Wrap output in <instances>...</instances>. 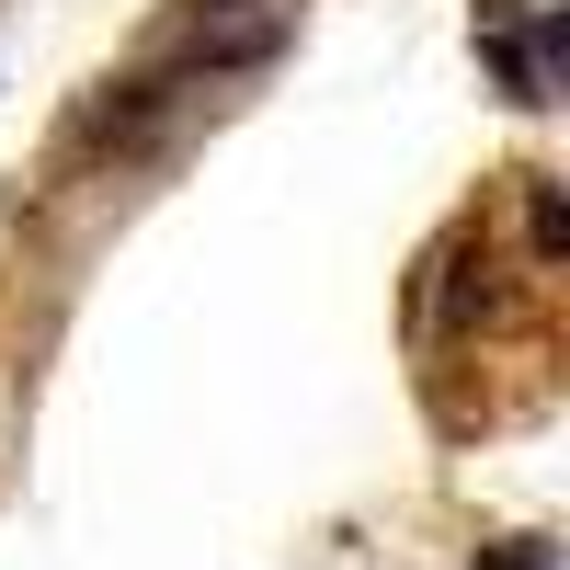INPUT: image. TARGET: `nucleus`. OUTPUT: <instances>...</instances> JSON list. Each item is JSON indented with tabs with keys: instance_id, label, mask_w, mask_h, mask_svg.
<instances>
[{
	"instance_id": "nucleus-1",
	"label": "nucleus",
	"mask_w": 570,
	"mask_h": 570,
	"mask_svg": "<svg viewBox=\"0 0 570 570\" xmlns=\"http://www.w3.org/2000/svg\"><path fill=\"white\" fill-rule=\"evenodd\" d=\"M171 115V80H104V104H80V149H137Z\"/></svg>"
},
{
	"instance_id": "nucleus-2",
	"label": "nucleus",
	"mask_w": 570,
	"mask_h": 570,
	"mask_svg": "<svg viewBox=\"0 0 570 570\" xmlns=\"http://www.w3.org/2000/svg\"><path fill=\"white\" fill-rule=\"evenodd\" d=\"M480 570H548V548H513L502 537V548H480Z\"/></svg>"
},
{
	"instance_id": "nucleus-3",
	"label": "nucleus",
	"mask_w": 570,
	"mask_h": 570,
	"mask_svg": "<svg viewBox=\"0 0 570 570\" xmlns=\"http://www.w3.org/2000/svg\"><path fill=\"white\" fill-rule=\"evenodd\" d=\"M195 12H228V0H195Z\"/></svg>"
}]
</instances>
